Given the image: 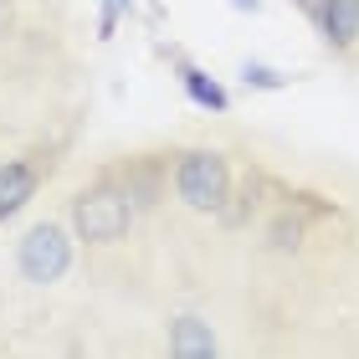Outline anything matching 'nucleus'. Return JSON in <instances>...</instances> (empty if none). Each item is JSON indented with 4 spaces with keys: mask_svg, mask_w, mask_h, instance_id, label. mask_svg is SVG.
Listing matches in <instances>:
<instances>
[{
    "mask_svg": "<svg viewBox=\"0 0 359 359\" xmlns=\"http://www.w3.org/2000/svg\"><path fill=\"white\" fill-rule=\"evenodd\" d=\"M134 216H139V205L128 195L123 175H113V170L72 195V231L83 247H118V241H128Z\"/></svg>",
    "mask_w": 359,
    "mask_h": 359,
    "instance_id": "obj_1",
    "label": "nucleus"
},
{
    "mask_svg": "<svg viewBox=\"0 0 359 359\" xmlns=\"http://www.w3.org/2000/svg\"><path fill=\"white\" fill-rule=\"evenodd\" d=\"M175 195L201 216H221V205L231 201V159L221 149H185L175 159Z\"/></svg>",
    "mask_w": 359,
    "mask_h": 359,
    "instance_id": "obj_2",
    "label": "nucleus"
},
{
    "mask_svg": "<svg viewBox=\"0 0 359 359\" xmlns=\"http://www.w3.org/2000/svg\"><path fill=\"white\" fill-rule=\"evenodd\" d=\"M72 236L77 231H67L62 221H36L15 241V272H21L31 287H57L62 277L72 272Z\"/></svg>",
    "mask_w": 359,
    "mask_h": 359,
    "instance_id": "obj_3",
    "label": "nucleus"
},
{
    "mask_svg": "<svg viewBox=\"0 0 359 359\" xmlns=\"http://www.w3.org/2000/svg\"><path fill=\"white\" fill-rule=\"evenodd\" d=\"M57 165V154L46 149H26V154H11V159H0V226H6L11 216H21V210L36 201V190H41V180L52 175Z\"/></svg>",
    "mask_w": 359,
    "mask_h": 359,
    "instance_id": "obj_4",
    "label": "nucleus"
},
{
    "mask_svg": "<svg viewBox=\"0 0 359 359\" xmlns=\"http://www.w3.org/2000/svg\"><path fill=\"white\" fill-rule=\"evenodd\" d=\"M313 26L334 52H349V46H359V0H329Z\"/></svg>",
    "mask_w": 359,
    "mask_h": 359,
    "instance_id": "obj_5",
    "label": "nucleus"
},
{
    "mask_svg": "<svg viewBox=\"0 0 359 359\" xmlns=\"http://www.w3.org/2000/svg\"><path fill=\"white\" fill-rule=\"evenodd\" d=\"M175 77H180V88H185V97L195 108H205V113H226L231 108V97H226V88L216 83L210 72H201L195 62H185V57H175Z\"/></svg>",
    "mask_w": 359,
    "mask_h": 359,
    "instance_id": "obj_6",
    "label": "nucleus"
},
{
    "mask_svg": "<svg viewBox=\"0 0 359 359\" xmlns=\"http://www.w3.org/2000/svg\"><path fill=\"white\" fill-rule=\"evenodd\" d=\"M170 349H175L180 359H201V354H216V334H210V323H201V318H175Z\"/></svg>",
    "mask_w": 359,
    "mask_h": 359,
    "instance_id": "obj_7",
    "label": "nucleus"
},
{
    "mask_svg": "<svg viewBox=\"0 0 359 359\" xmlns=\"http://www.w3.org/2000/svg\"><path fill=\"white\" fill-rule=\"evenodd\" d=\"M267 241H272L277 252H298L303 247V221L292 216V210H277L272 226H267Z\"/></svg>",
    "mask_w": 359,
    "mask_h": 359,
    "instance_id": "obj_8",
    "label": "nucleus"
},
{
    "mask_svg": "<svg viewBox=\"0 0 359 359\" xmlns=\"http://www.w3.org/2000/svg\"><path fill=\"white\" fill-rule=\"evenodd\" d=\"M241 77H247V88H262V93L287 88V77H283V72H272V67H262V62H247V67H241Z\"/></svg>",
    "mask_w": 359,
    "mask_h": 359,
    "instance_id": "obj_9",
    "label": "nucleus"
},
{
    "mask_svg": "<svg viewBox=\"0 0 359 359\" xmlns=\"http://www.w3.org/2000/svg\"><path fill=\"white\" fill-rule=\"evenodd\" d=\"M15 26H21V6H15V0H0V52H6V41L15 36Z\"/></svg>",
    "mask_w": 359,
    "mask_h": 359,
    "instance_id": "obj_10",
    "label": "nucleus"
},
{
    "mask_svg": "<svg viewBox=\"0 0 359 359\" xmlns=\"http://www.w3.org/2000/svg\"><path fill=\"white\" fill-rule=\"evenodd\" d=\"M123 11H134V0H103V36H113V26H118Z\"/></svg>",
    "mask_w": 359,
    "mask_h": 359,
    "instance_id": "obj_11",
    "label": "nucleus"
},
{
    "mask_svg": "<svg viewBox=\"0 0 359 359\" xmlns=\"http://www.w3.org/2000/svg\"><path fill=\"white\" fill-rule=\"evenodd\" d=\"M292 6H298V11L308 15V21H318V11H323V6H329V0H292Z\"/></svg>",
    "mask_w": 359,
    "mask_h": 359,
    "instance_id": "obj_12",
    "label": "nucleus"
},
{
    "mask_svg": "<svg viewBox=\"0 0 359 359\" xmlns=\"http://www.w3.org/2000/svg\"><path fill=\"white\" fill-rule=\"evenodd\" d=\"M231 6H236V11H257L262 0H231Z\"/></svg>",
    "mask_w": 359,
    "mask_h": 359,
    "instance_id": "obj_13",
    "label": "nucleus"
}]
</instances>
